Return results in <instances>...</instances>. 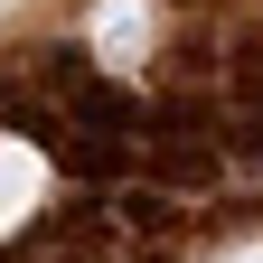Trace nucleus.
Masks as SVG:
<instances>
[{
  "instance_id": "1",
  "label": "nucleus",
  "mask_w": 263,
  "mask_h": 263,
  "mask_svg": "<svg viewBox=\"0 0 263 263\" xmlns=\"http://www.w3.org/2000/svg\"><path fill=\"white\" fill-rule=\"evenodd\" d=\"M0 170H19V151H10V141H0Z\"/></svg>"
}]
</instances>
